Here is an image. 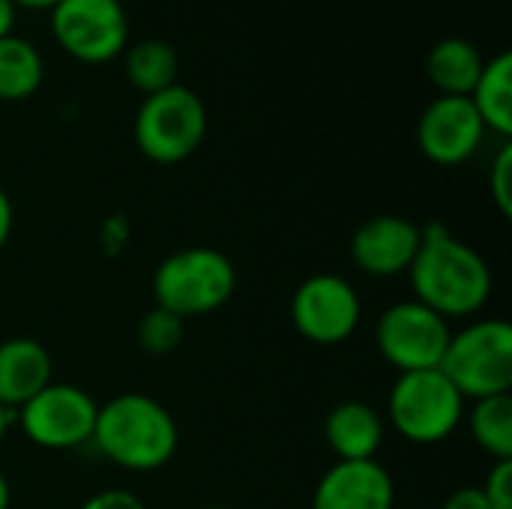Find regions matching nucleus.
<instances>
[{
	"instance_id": "obj_1",
	"label": "nucleus",
	"mask_w": 512,
	"mask_h": 509,
	"mask_svg": "<svg viewBox=\"0 0 512 509\" xmlns=\"http://www.w3.org/2000/svg\"><path fill=\"white\" fill-rule=\"evenodd\" d=\"M408 279L414 300L447 321L477 315L489 303L495 285L486 258L438 222L423 228V240L414 264L408 267Z\"/></svg>"
},
{
	"instance_id": "obj_2",
	"label": "nucleus",
	"mask_w": 512,
	"mask_h": 509,
	"mask_svg": "<svg viewBox=\"0 0 512 509\" xmlns=\"http://www.w3.org/2000/svg\"><path fill=\"white\" fill-rule=\"evenodd\" d=\"M90 441L111 465L150 474L177 456L180 429L162 402L144 393H123L99 405Z\"/></svg>"
},
{
	"instance_id": "obj_3",
	"label": "nucleus",
	"mask_w": 512,
	"mask_h": 509,
	"mask_svg": "<svg viewBox=\"0 0 512 509\" xmlns=\"http://www.w3.org/2000/svg\"><path fill=\"white\" fill-rule=\"evenodd\" d=\"M156 306L177 318H201L222 309L237 291V270L231 258L213 246L177 249L153 270Z\"/></svg>"
},
{
	"instance_id": "obj_4",
	"label": "nucleus",
	"mask_w": 512,
	"mask_h": 509,
	"mask_svg": "<svg viewBox=\"0 0 512 509\" xmlns=\"http://www.w3.org/2000/svg\"><path fill=\"white\" fill-rule=\"evenodd\" d=\"M462 399L477 402L512 390V327L504 318H483L453 333L438 366Z\"/></svg>"
},
{
	"instance_id": "obj_5",
	"label": "nucleus",
	"mask_w": 512,
	"mask_h": 509,
	"mask_svg": "<svg viewBox=\"0 0 512 509\" xmlns=\"http://www.w3.org/2000/svg\"><path fill=\"white\" fill-rule=\"evenodd\" d=\"M393 429L417 447L447 441L465 420V399L441 369L402 372L387 399Z\"/></svg>"
},
{
	"instance_id": "obj_6",
	"label": "nucleus",
	"mask_w": 512,
	"mask_h": 509,
	"mask_svg": "<svg viewBox=\"0 0 512 509\" xmlns=\"http://www.w3.org/2000/svg\"><path fill=\"white\" fill-rule=\"evenodd\" d=\"M207 135V105L183 84L144 96L135 114V144L156 165L189 159Z\"/></svg>"
},
{
	"instance_id": "obj_7",
	"label": "nucleus",
	"mask_w": 512,
	"mask_h": 509,
	"mask_svg": "<svg viewBox=\"0 0 512 509\" xmlns=\"http://www.w3.org/2000/svg\"><path fill=\"white\" fill-rule=\"evenodd\" d=\"M96 411L99 405L87 390L51 381L30 402H24L15 417L30 444L42 450H78L93 438Z\"/></svg>"
},
{
	"instance_id": "obj_8",
	"label": "nucleus",
	"mask_w": 512,
	"mask_h": 509,
	"mask_svg": "<svg viewBox=\"0 0 512 509\" xmlns=\"http://www.w3.org/2000/svg\"><path fill=\"white\" fill-rule=\"evenodd\" d=\"M57 45L81 63H108L126 51L129 18L120 0H57L51 9Z\"/></svg>"
},
{
	"instance_id": "obj_9",
	"label": "nucleus",
	"mask_w": 512,
	"mask_h": 509,
	"mask_svg": "<svg viewBox=\"0 0 512 509\" xmlns=\"http://www.w3.org/2000/svg\"><path fill=\"white\" fill-rule=\"evenodd\" d=\"M453 330L447 318L432 312L417 300L396 303L381 312L375 324V345L378 354L402 372H423L438 369L447 351Z\"/></svg>"
},
{
	"instance_id": "obj_10",
	"label": "nucleus",
	"mask_w": 512,
	"mask_h": 509,
	"mask_svg": "<svg viewBox=\"0 0 512 509\" xmlns=\"http://www.w3.org/2000/svg\"><path fill=\"white\" fill-rule=\"evenodd\" d=\"M363 303L354 285L336 273H318L297 285L291 297V321L297 333L321 348L348 342L360 327Z\"/></svg>"
},
{
	"instance_id": "obj_11",
	"label": "nucleus",
	"mask_w": 512,
	"mask_h": 509,
	"mask_svg": "<svg viewBox=\"0 0 512 509\" xmlns=\"http://www.w3.org/2000/svg\"><path fill=\"white\" fill-rule=\"evenodd\" d=\"M486 138V126L468 96H438L417 120V144L435 165L468 162Z\"/></svg>"
},
{
	"instance_id": "obj_12",
	"label": "nucleus",
	"mask_w": 512,
	"mask_h": 509,
	"mask_svg": "<svg viewBox=\"0 0 512 509\" xmlns=\"http://www.w3.org/2000/svg\"><path fill=\"white\" fill-rule=\"evenodd\" d=\"M423 240V228L405 216H375L366 219L354 237H351V261L357 270L390 279L399 273H408V267L417 258Z\"/></svg>"
},
{
	"instance_id": "obj_13",
	"label": "nucleus",
	"mask_w": 512,
	"mask_h": 509,
	"mask_svg": "<svg viewBox=\"0 0 512 509\" xmlns=\"http://www.w3.org/2000/svg\"><path fill=\"white\" fill-rule=\"evenodd\" d=\"M312 509H396V483L375 462H336L315 486Z\"/></svg>"
},
{
	"instance_id": "obj_14",
	"label": "nucleus",
	"mask_w": 512,
	"mask_h": 509,
	"mask_svg": "<svg viewBox=\"0 0 512 509\" xmlns=\"http://www.w3.org/2000/svg\"><path fill=\"white\" fill-rule=\"evenodd\" d=\"M54 381L51 354L30 336H12L0 342V405L15 414L39 390Z\"/></svg>"
},
{
	"instance_id": "obj_15",
	"label": "nucleus",
	"mask_w": 512,
	"mask_h": 509,
	"mask_svg": "<svg viewBox=\"0 0 512 509\" xmlns=\"http://www.w3.org/2000/svg\"><path fill=\"white\" fill-rule=\"evenodd\" d=\"M324 438L339 462H366L384 444V420L366 402H339L324 420Z\"/></svg>"
},
{
	"instance_id": "obj_16",
	"label": "nucleus",
	"mask_w": 512,
	"mask_h": 509,
	"mask_svg": "<svg viewBox=\"0 0 512 509\" xmlns=\"http://www.w3.org/2000/svg\"><path fill=\"white\" fill-rule=\"evenodd\" d=\"M486 60L471 39L447 36L432 45L426 57V75L438 96H471Z\"/></svg>"
},
{
	"instance_id": "obj_17",
	"label": "nucleus",
	"mask_w": 512,
	"mask_h": 509,
	"mask_svg": "<svg viewBox=\"0 0 512 509\" xmlns=\"http://www.w3.org/2000/svg\"><path fill=\"white\" fill-rule=\"evenodd\" d=\"M486 126V132L510 141L512 135V54L501 51L486 60L471 96H468Z\"/></svg>"
},
{
	"instance_id": "obj_18",
	"label": "nucleus",
	"mask_w": 512,
	"mask_h": 509,
	"mask_svg": "<svg viewBox=\"0 0 512 509\" xmlns=\"http://www.w3.org/2000/svg\"><path fill=\"white\" fill-rule=\"evenodd\" d=\"M45 63L33 42L24 36L0 39V102H21L42 87Z\"/></svg>"
},
{
	"instance_id": "obj_19",
	"label": "nucleus",
	"mask_w": 512,
	"mask_h": 509,
	"mask_svg": "<svg viewBox=\"0 0 512 509\" xmlns=\"http://www.w3.org/2000/svg\"><path fill=\"white\" fill-rule=\"evenodd\" d=\"M123 69L135 90H141L144 96H153V93L177 84L180 57H177L174 45L165 39H141L132 48H126Z\"/></svg>"
},
{
	"instance_id": "obj_20",
	"label": "nucleus",
	"mask_w": 512,
	"mask_h": 509,
	"mask_svg": "<svg viewBox=\"0 0 512 509\" xmlns=\"http://www.w3.org/2000/svg\"><path fill=\"white\" fill-rule=\"evenodd\" d=\"M468 432L474 444L495 462L512 459V396L477 399L468 411Z\"/></svg>"
},
{
	"instance_id": "obj_21",
	"label": "nucleus",
	"mask_w": 512,
	"mask_h": 509,
	"mask_svg": "<svg viewBox=\"0 0 512 509\" xmlns=\"http://www.w3.org/2000/svg\"><path fill=\"white\" fill-rule=\"evenodd\" d=\"M183 342V318L153 306L141 324H138V345L141 351H147L150 357H165L171 351H177Z\"/></svg>"
},
{
	"instance_id": "obj_22",
	"label": "nucleus",
	"mask_w": 512,
	"mask_h": 509,
	"mask_svg": "<svg viewBox=\"0 0 512 509\" xmlns=\"http://www.w3.org/2000/svg\"><path fill=\"white\" fill-rule=\"evenodd\" d=\"M489 192L495 198V207L504 219L512 216V144L504 141V147L498 150L492 171H489Z\"/></svg>"
},
{
	"instance_id": "obj_23",
	"label": "nucleus",
	"mask_w": 512,
	"mask_h": 509,
	"mask_svg": "<svg viewBox=\"0 0 512 509\" xmlns=\"http://www.w3.org/2000/svg\"><path fill=\"white\" fill-rule=\"evenodd\" d=\"M480 489L492 509H512V459L495 462Z\"/></svg>"
},
{
	"instance_id": "obj_24",
	"label": "nucleus",
	"mask_w": 512,
	"mask_h": 509,
	"mask_svg": "<svg viewBox=\"0 0 512 509\" xmlns=\"http://www.w3.org/2000/svg\"><path fill=\"white\" fill-rule=\"evenodd\" d=\"M78 509H147L144 501L129 489H102L90 495Z\"/></svg>"
},
{
	"instance_id": "obj_25",
	"label": "nucleus",
	"mask_w": 512,
	"mask_h": 509,
	"mask_svg": "<svg viewBox=\"0 0 512 509\" xmlns=\"http://www.w3.org/2000/svg\"><path fill=\"white\" fill-rule=\"evenodd\" d=\"M99 243H102V252L105 255H120V249L129 243V222L123 216H111L102 222V231H99Z\"/></svg>"
},
{
	"instance_id": "obj_26",
	"label": "nucleus",
	"mask_w": 512,
	"mask_h": 509,
	"mask_svg": "<svg viewBox=\"0 0 512 509\" xmlns=\"http://www.w3.org/2000/svg\"><path fill=\"white\" fill-rule=\"evenodd\" d=\"M441 509H492V507H489V501H486V495H483V489H480V486H462V489H456V492L444 501V507Z\"/></svg>"
},
{
	"instance_id": "obj_27",
	"label": "nucleus",
	"mask_w": 512,
	"mask_h": 509,
	"mask_svg": "<svg viewBox=\"0 0 512 509\" xmlns=\"http://www.w3.org/2000/svg\"><path fill=\"white\" fill-rule=\"evenodd\" d=\"M12 225H15V210H12L9 195H6L3 186H0V252H3V246L9 243V237H12Z\"/></svg>"
},
{
	"instance_id": "obj_28",
	"label": "nucleus",
	"mask_w": 512,
	"mask_h": 509,
	"mask_svg": "<svg viewBox=\"0 0 512 509\" xmlns=\"http://www.w3.org/2000/svg\"><path fill=\"white\" fill-rule=\"evenodd\" d=\"M15 12L18 6L12 0H0V39L15 30Z\"/></svg>"
},
{
	"instance_id": "obj_29",
	"label": "nucleus",
	"mask_w": 512,
	"mask_h": 509,
	"mask_svg": "<svg viewBox=\"0 0 512 509\" xmlns=\"http://www.w3.org/2000/svg\"><path fill=\"white\" fill-rule=\"evenodd\" d=\"M15 6H24V9H51L57 0H12Z\"/></svg>"
},
{
	"instance_id": "obj_30",
	"label": "nucleus",
	"mask_w": 512,
	"mask_h": 509,
	"mask_svg": "<svg viewBox=\"0 0 512 509\" xmlns=\"http://www.w3.org/2000/svg\"><path fill=\"white\" fill-rule=\"evenodd\" d=\"M9 504H12V492H9L6 477L0 474V509H9Z\"/></svg>"
},
{
	"instance_id": "obj_31",
	"label": "nucleus",
	"mask_w": 512,
	"mask_h": 509,
	"mask_svg": "<svg viewBox=\"0 0 512 509\" xmlns=\"http://www.w3.org/2000/svg\"><path fill=\"white\" fill-rule=\"evenodd\" d=\"M12 417H15V414H9V411L0 405V444H3V438H6V432H9V423H12Z\"/></svg>"
},
{
	"instance_id": "obj_32",
	"label": "nucleus",
	"mask_w": 512,
	"mask_h": 509,
	"mask_svg": "<svg viewBox=\"0 0 512 509\" xmlns=\"http://www.w3.org/2000/svg\"><path fill=\"white\" fill-rule=\"evenodd\" d=\"M201 509H231V507H201Z\"/></svg>"
}]
</instances>
